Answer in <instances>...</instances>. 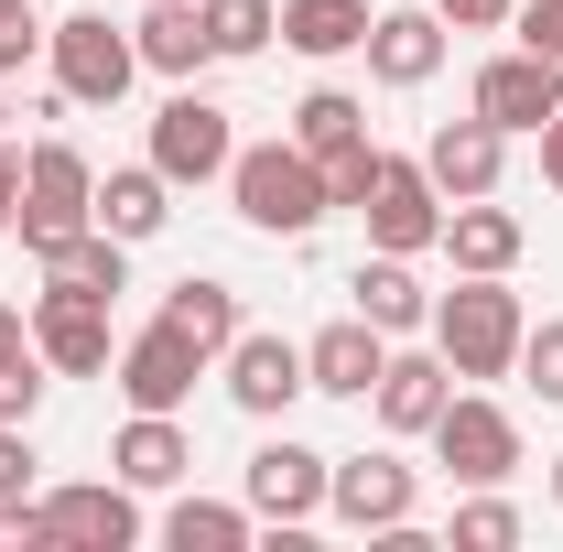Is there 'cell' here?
I'll return each mask as SVG.
<instances>
[{"mask_svg":"<svg viewBox=\"0 0 563 552\" xmlns=\"http://www.w3.org/2000/svg\"><path fill=\"white\" fill-rule=\"evenodd\" d=\"M520 292L509 272H455V292H433V346H444V368L455 379H509L520 368Z\"/></svg>","mask_w":563,"mask_h":552,"instance_id":"6da1fadb","label":"cell"},{"mask_svg":"<svg viewBox=\"0 0 563 552\" xmlns=\"http://www.w3.org/2000/svg\"><path fill=\"white\" fill-rule=\"evenodd\" d=\"M228 196L239 217L261 228V239H303V228H325L336 196H325V163L303 152V141H239V163H228Z\"/></svg>","mask_w":563,"mask_h":552,"instance_id":"7a4b0ae2","label":"cell"},{"mask_svg":"<svg viewBox=\"0 0 563 552\" xmlns=\"http://www.w3.org/2000/svg\"><path fill=\"white\" fill-rule=\"evenodd\" d=\"M22 250L44 261V250H66L76 228H98V163L76 152V141H33L22 152Z\"/></svg>","mask_w":563,"mask_h":552,"instance_id":"3957f363","label":"cell"},{"mask_svg":"<svg viewBox=\"0 0 563 552\" xmlns=\"http://www.w3.org/2000/svg\"><path fill=\"white\" fill-rule=\"evenodd\" d=\"M44 55H55L66 109H120V98H131V76H141L131 22H109V11H66V22L44 33Z\"/></svg>","mask_w":563,"mask_h":552,"instance_id":"277c9868","label":"cell"},{"mask_svg":"<svg viewBox=\"0 0 563 552\" xmlns=\"http://www.w3.org/2000/svg\"><path fill=\"white\" fill-rule=\"evenodd\" d=\"M207 368H217V357L185 336V325H163V314H152V325H141V336L109 357V379H120V401H131V412H185Z\"/></svg>","mask_w":563,"mask_h":552,"instance_id":"5b68a950","label":"cell"},{"mask_svg":"<svg viewBox=\"0 0 563 552\" xmlns=\"http://www.w3.org/2000/svg\"><path fill=\"white\" fill-rule=\"evenodd\" d=\"M357 217H368V250H401V261L412 250H444V196H433V174H422L412 152H379Z\"/></svg>","mask_w":563,"mask_h":552,"instance_id":"8992f818","label":"cell"},{"mask_svg":"<svg viewBox=\"0 0 563 552\" xmlns=\"http://www.w3.org/2000/svg\"><path fill=\"white\" fill-rule=\"evenodd\" d=\"M152 163H163L174 185H228V163H239L228 109H217V98H196V87H174V98L152 109Z\"/></svg>","mask_w":563,"mask_h":552,"instance_id":"52a82bcc","label":"cell"},{"mask_svg":"<svg viewBox=\"0 0 563 552\" xmlns=\"http://www.w3.org/2000/svg\"><path fill=\"white\" fill-rule=\"evenodd\" d=\"M433 455H444L455 487H498L509 466H520V422L498 412L488 390H455V401L433 412Z\"/></svg>","mask_w":563,"mask_h":552,"instance_id":"ba28073f","label":"cell"},{"mask_svg":"<svg viewBox=\"0 0 563 552\" xmlns=\"http://www.w3.org/2000/svg\"><path fill=\"white\" fill-rule=\"evenodd\" d=\"M325 466H336V455H314V444L272 433V444L250 455V477H239L250 520H272V531H303V520H325Z\"/></svg>","mask_w":563,"mask_h":552,"instance_id":"9c48e42d","label":"cell"},{"mask_svg":"<svg viewBox=\"0 0 563 552\" xmlns=\"http://www.w3.org/2000/svg\"><path fill=\"white\" fill-rule=\"evenodd\" d=\"M217 368H228V401H239L250 422H282L292 401H303V346L272 336V325H239V346H228Z\"/></svg>","mask_w":563,"mask_h":552,"instance_id":"30bf717a","label":"cell"},{"mask_svg":"<svg viewBox=\"0 0 563 552\" xmlns=\"http://www.w3.org/2000/svg\"><path fill=\"white\" fill-rule=\"evenodd\" d=\"M412 498H422V477L401 466V455H336L325 466V509L347 520V531H390V520H412Z\"/></svg>","mask_w":563,"mask_h":552,"instance_id":"8fae6325","label":"cell"},{"mask_svg":"<svg viewBox=\"0 0 563 552\" xmlns=\"http://www.w3.org/2000/svg\"><path fill=\"white\" fill-rule=\"evenodd\" d=\"M466 109H477V120H498V131L520 141V131H542V120L563 109V66H542L531 44H509V55H488V66H477V98H466Z\"/></svg>","mask_w":563,"mask_h":552,"instance_id":"7c38bea8","label":"cell"},{"mask_svg":"<svg viewBox=\"0 0 563 552\" xmlns=\"http://www.w3.org/2000/svg\"><path fill=\"white\" fill-rule=\"evenodd\" d=\"M44 531L66 552H131L141 542V498L131 477H109V487H44Z\"/></svg>","mask_w":563,"mask_h":552,"instance_id":"4fadbf2b","label":"cell"},{"mask_svg":"<svg viewBox=\"0 0 563 552\" xmlns=\"http://www.w3.org/2000/svg\"><path fill=\"white\" fill-rule=\"evenodd\" d=\"M422 174H433V196L455 207V196H498V174H509V131L498 120H444V131L422 141Z\"/></svg>","mask_w":563,"mask_h":552,"instance_id":"5bb4252c","label":"cell"},{"mask_svg":"<svg viewBox=\"0 0 563 552\" xmlns=\"http://www.w3.org/2000/svg\"><path fill=\"white\" fill-rule=\"evenodd\" d=\"M33 346H44V368H66V379H98L120 346H109V303L98 292H55L44 281V303H33Z\"/></svg>","mask_w":563,"mask_h":552,"instance_id":"9a60e30c","label":"cell"},{"mask_svg":"<svg viewBox=\"0 0 563 552\" xmlns=\"http://www.w3.org/2000/svg\"><path fill=\"white\" fill-rule=\"evenodd\" d=\"M444 401H455L444 346H390V368H379V390H368L379 433H433V412H444Z\"/></svg>","mask_w":563,"mask_h":552,"instance_id":"2e32d148","label":"cell"},{"mask_svg":"<svg viewBox=\"0 0 563 552\" xmlns=\"http://www.w3.org/2000/svg\"><path fill=\"white\" fill-rule=\"evenodd\" d=\"M357 55H368V76H379V87H433V76H444V11H433V0L379 11Z\"/></svg>","mask_w":563,"mask_h":552,"instance_id":"e0dca14e","label":"cell"},{"mask_svg":"<svg viewBox=\"0 0 563 552\" xmlns=\"http://www.w3.org/2000/svg\"><path fill=\"white\" fill-rule=\"evenodd\" d=\"M379 368H390V336H379L368 314H336L325 336L303 346V390H325V401H368Z\"/></svg>","mask_w":563,"mask_h":552,"instance_id":"ac0fdd59","label":"cell"},{"mask_svg":"<svg viewBox=\"0 0 563 552\" xmlns=\"http://www.w3.org/2000/svg\"><path fill=\"white\" fill-rule=\"evenodd\" d=\"M347 292H357V314H368L379 336H422V325H433V292L412 281V261H401V250H368Z\"/></svg>","mask_w":563,"mask_h":552,"instance_id":"d6986e66","label":"cell"},{"mask_svg":"<svg viewBox=\"0 0 563 552\" xmlns=\"http://www.w3.org/2000/svg\"><path fill=\"white\" fill-rule=\"evenodd\" d=\"M163 217H174V174L163 163H120V174H98V228L109 239H163Z\"/></svg>","mask_w":563,"mask_h":552,"instance_id":"ffe728a7","label":"cell"},{"mask_svg":"<svg viewBox=\"0 0 563 552\" xmlns=\"http://www.w3.org/2000/svg\"><path fill=\"white\" fill-rule=\"evenodd\" d=\"M444 250H455V272H509V261L531 250V228L509 207H488V196H455V207H444Z\"/></svg>","mask_w":563,"mask_h":552,"instance_id":"44dd1931","label":"cell"},{"mask_svg":"<svg viewBox=\"0 0 563 552\" xmlns=\"http://www.w3.org/2000/svg\"><path fill=\"white\" fill-rule=\"evenodd\" d=\"M109 466H120L131 487H185L196 444H185V422H174V412H131V422H120V444H109Z\"/></svg>","mask_w":563,"mask_h":552,"instance_id":"7402d4cb","label":"cell"},{"mask_svg":"<svg viewBox=\"0 0 563 552\" xmlns=\"http://www.w3.org/2000/svg\"><path fill=\"white\" fill-rule=\"evenodd\" d=\"M131 44H141V66L174 76V87H185L196 66H217V44H207V22H196V0H152V11L131 22Z\"/></svg>","mask_w":563,"mask_h":552,"instance_id":"603a6c76","label":"cell"},{"mask_svg":"<svg viewBox=\"0 0 563 552\" xmlns=\"http://www.w3.org/2000/svg\"><path fill=\"white\" fill-rule=\"evenodd\" d=\"M44 281H55V292H98V303H120V292H131V239L76 228L66 250H44Z\"/></svg>","mask_w":563,"mask_h":552,"instance_id":"cb8c5ba5","label":"cell"},{"mask_svg":"<svg viewBox=\"0 0 563 552\" xmlns=\"http://www.w3.org/2000/svg\"><path fill=\"white\" fill-rule=\"evenodd\" d=\"M368 22H379L368 0H282V44H292V55H314V66H325V55H357V44H368Z\"/></svg>","mask_w":563,"mask_h":552,"instance_id":"d4e9b609","label":"cell"},{"mask_svg":"<svg viewBox=\"0 0 563 552\" xmlns=\"http://www.w3.org/2000/svg\"><path fill=\"white\" fill-rule=\"evenodd\" d=\"M163 325H185V336L207 346V357H228V346H239V325H250V314H239V292H228V281L185 272V281H174V292H163Z\"/></svg>","mask_w":563,"mask_h":552,"instance_id":"484cf974","label":"cell"},{"mask_svg":"<svg viewBox=\"0 0 563 552\" xmlns=\"http://www.w3.org/2000/svg\"><path fill=\"white\" fill-rule=\"evenodd\" d=\"M250 531H261L250 498H239V509H228V498H174V509H163V542L174 552H250Z\"/></svg>","mask_w":563,"mask_h":552,"instance_id":"4316f807","label":"cell"},{"mask_svg":"<svg viewBox=\"0 0 563 552\" xmlns=\"http://www.w3.org/2000/svg\"><path fill=\"white\" fill-rule=\"evenodd\" d=\"M292 141H303L314 163H336V152H357V141H368V98H347V87H314V98L292 109Z\"/></svg>","mask_w":563,"mask_h":552,"instance_id":"83f0119b","label":"cell"},{"mask_svg":"<svg viewBox=\"0 0 563 552\" xmlns=\"http://www.w3.org/2000/svg\"><path fill=\"white\" fill-rule=\"evenodd\" d=\"M196 22H207L217 55H261L282 33V0H196Z\"/></svg>","mask_w":563,"mask_h":552,"instance_id":"f1b7e54d","label":"cell"},{"mask_svg":"<svg viewBox=\"0 0 563 552\" xmlns=\"http://www.w3.org/2000/svg\"><path fill=\"white\" fill-rule=\"evenodd\" d=\"M444 542H455V552H509V542H520V509H509L498 487H477V498L455 509V531H444Z\"/></svg>","mask_w":563,"mask_h":552,"instance_id":"f546056e","label":"cell"},{"mask_svg":"<svg viewBox=\"0 0 563 552\" xmlns=\"http://www.w3.org/2000/svg\"><path fill=\"white\" fill-rule=\"evenodd\" d=\"M520 379H531V390H542V401L563 412V314H542V325H520Z\"/></svg>","mask_w":563,"mask_h":552,"instance_id":"4dcf8cb0","label":"cell"},{"mask_svg":"<svg viewBox=\"0 0 563 552\" xmlns=\"http://www.w3.org/2000/svg\"><path fill=\"white\" fill-rule=\"evenodd\" d=\"M33 412H44V346L0 357V422H33Z\"/></svg>","mask_w":563,"mask_h":552,"instance_id":"1f68e13d","label":"cell"},{"mask_svg":"<svg viewBox=\"0 0 563 552\" xmlns=\"http://www.w3.org/2000/svg\"><path fill=\"white\" fill-rule=\"evenodd\" d=\"M44 33H55V22H33V0H0V76L33 66V55H44Z\"/></svg>","mask_w":563,"mask_h":552,"instance_id":"d6a6232c","label":"cell"},{"mask_svg":"<svg viewBox=\"0 0 563 552\" xmlns=\"http://www.w3.org/2000/svg\"><path fill=\"white\" fill-rule=\"evenodd\" d=\"M509 33H520L542 66H563V0H520V11H509Z\"/></svg>","mask_w":563,"mask_h":552,"instance_id":"836d02e7","label":"cell"},{"mask_svg":"<svg viewBox=\"0 0 563 552\" xmlns=\"http://www.w3.org/2000/svg\"><path fill=\"white\" fill-rule=\"evenodd\" d=\"M33 422H0V498H33Z\"/></svg>","mask_w":563,"mask_h":552,"instance_id":"e575fe53","label":"cell"},{"mask_svg":"<svg viewBox=\"0 0 563 552\" xmlns=\"http://www.w3.org/2000/svg\"><path fill=\"white\" fill-rule=\"evenodd\" d=\"M44 498H0V552H44Z\"/></svg>","mask_w":563,"mask_h":552,"instance_id":"d590c367","label":"cell"},{"mask_svg":"<svg viewBox=\"0 0 563 552\" xmlns=\"http://www.w3.org/2000/svg\"><path fill=\"white\" fill-rule=\"evenodd\" d=\"M433 11H444V33H498L520 0H433Z\"/></svg>","mask_w":563,"mask_h":552,"instance_id":"8d00e7d4","label":"cell"},{"mask_svg":"<svg viewBox=\"0 0 563 552\" xmlns=\"http://www.w3.org/2000/svg\"><path fill=\"white\" fill-rule=\"evenodd\" d=\"M531 141H542V185H553V196H563V109H553V120H542V131H531Z\"/></svg>","mask_w":563,"mask_h":552,"instance_id":"74e56055","label":"cell"},{"mask_svg":"<svg viewBox=\"0 0 563 552\" xmlns=\"http://www.w3.org/2000/svg\"><path fill=\"white\" fill-rule=\"evenodd\" d=\"M11 217H22V152L0 141V228H11Z\"/></svg>","mask_w":563,"mask_h":552,"instance_id":"f35d334b","label":"cell"},{"mask_svg":"<svg viewBox=\"0 0 563 552\" xmlns=\"http://www.w3.org/2000/svg\"><path fill=\"white\" fill-rule=\"evenodd\" d=\"M22 346H33V314H11V303H0V357H22Z\"/></svg>","mask_w":563,"mask_h":552,"instance_id":"ab89813d","label":"cell"},{"mask_svg":"<svg viewBox=\"0 0 563 552\" xmlns=\"http://www.w3.org/2000/svg\"><path fill=\"white\" fill-rule=\"evenodd\" d=\"M553 509H563V455H553Z\"/></svg>","mask_w":563,"mask_h":552,"instance_id":"60d3db41","label":"cell"},{"mask_svg":"<svg viewBox=\"0 0 563 552\" xmlns=\"http://www.w3.org/2000/svg\"><path fill=\"white\" fill-rule=\"evenodd\" d=\"M0 120H11V76H0Z\"/></svg>","mask_w":563,"mask_h":552,"instance_id":"b9f144b4","label":"cell"}]
</instances>
